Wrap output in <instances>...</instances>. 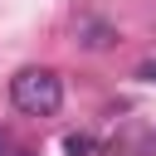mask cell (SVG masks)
Instances as JSON below:
<instances>
[{"label": "cell", "instance_id": "cell-5", "mask_svg": "<svg viewBox=\"0 0 156 156\" xmlns=\"http://www.w3.org/2000/svg\"><path fill=\"white\" fill-rule=\"evenodd\" d=\"M0 151H5V136H0Z\"/></svg>", "mask_w": 156, "mask_h": 156}, {"label": "cell", "instance_id": "cell-1", "mask_svg": "<svg viewBox=\"0 0 156 156\" xmlns=\"http://www.w3.org/2000/svg\"><path fill=\"white\" fill-rule=\"evenodd\" d=\"M10 102L24 112V117H54L63 107V78L54 68H20L10 78Z\"/></svg>", "mask_w": 156, "mask_h": 156}, {"label": "cell", "instance_id": "cell-3", "mask_svg": "<svg viewBox=\"0 0 156 156\" xmlns=\"http://www.w3.org/2000/svg\"><path fill=\"white\" fill-rule=\"evenodd\" d=\"M132 156H156V136H146V141H136V146H132Z\"/></svg>", "mask_w": 156, "mask_h": 156}, {"label": "cell", "instance_id": "cell-2", "mask_svg": "<svg viewBox=\"0 0 156 156\" xmlns=\"http://www.w3.org/2000/svg\"><path fill=\"white\" fill-rule=\"evenodd\" d=\"M68 156H93V136H68Z\"/></svg>", "mask_w": 156, "mask_h": 156}, {"label": "cell", "instance_id": "cell-4", "mask_svg": "<svg viewBox=\"0 0 156 156\" xmlns=\"http://www.w3.org/2000/svg\"><path fill=\"white\" fill-rule=\"evenodd\" d=\"M136 78H146V83H156V58H146V63L136 68Z\"/></svg>", "mask_w": 156, "mask_h": 156}]
</instances>
